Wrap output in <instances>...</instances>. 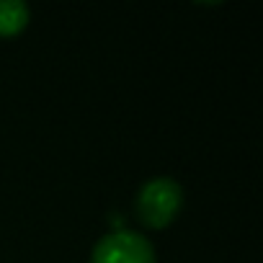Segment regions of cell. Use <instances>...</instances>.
Returning a JSON list of instances; mask_svg holds the SVG:
<instances>
[{"label": "cell", "instance_id": "1", "mask_svg": "<svg viewBox=\"0 0 263 263\" xmlns=\"http://www.w3.org/2000/svg\"><path fill=\"white\" fill-rule=\"evenodd\" d=\"M183 206V189L171 176H155L145 181L135 196V212L145 227H168Z\"/></svg>", "mask_w": 263, "mask_h": 263}, {"label": "cell", "instance_id": "3", "mask_svg": "<svg viewBox=\"0 0 263 263\" xmlns=\"http://www.w3.org/2000/svg\"><path fill=\"white\" fill-rule=\"evenodd\" d=\"M31 11L24 0H0V36H13L26 29Z\"/></svg>", "mask_w": 263, "mask_h": 263}, {"label": "cell", "instance_id": "2", "mask_svg": "<svg viewBox=\"0 0 263 263\" xmlns=\"http://www.w3.org/2000/svg\"><path fill=\"white\" fill-rule=\"evenodd\" d=\"M90 263H158V255L142 232L119 227L96 240Z\"/></svg>", "mask_w": 263, "mask_h": 263}]
</instances>
